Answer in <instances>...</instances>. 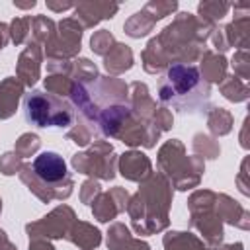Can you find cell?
Returning <instances> with one entry per match:
<instances>
[{
  "label": "cell",
  "instance_id": "3957f363",
  "mask_svg": "<svg viewBox=\"0 0 250 250\" xmlns=\"http://www.w3.org/2000/svg\"><path fill=\"white\" fill-rule=\"evenodd\" d=\"M31 172L47 188H61V184H64L66 188L70 186V174H68L66 162L59 152L45 150L37 154L31 164Z\"/></svg>",
  "mask_w": 250,
  "mask_h": 250
},
{
  "label": "cell",
  "instance_id": "7a4b0ae2",
  "mask_svg": "<svg viewBox=\"0 0 250 250\" xmlns=\"http://www.w3.org/2000/svg\"><path fill=\"white\" fill-rule=\"evenodd\" d=\"M23 119L39 129H66L76 121V107L45 90H31L23 96Z\"/></svg>",
  "mask_w": 250,
  "mask_h": 250
},
{
  "label": "cell",
  "instance_id": "6da1fadb",
  "mask_svg": "<svg viewBox=\"0 0 250 250\" xmlns=\"http://www.w3.org/2000/svg\"><path fill=\"white\" fill-rule=\"evenodd\" d=\"M158 100L180 115H205L211 105V86L197 66L172 64L156 86Z\"/></svg>",
  "mask_w": 250,
  "mask_h": 250
}]
</instances>
